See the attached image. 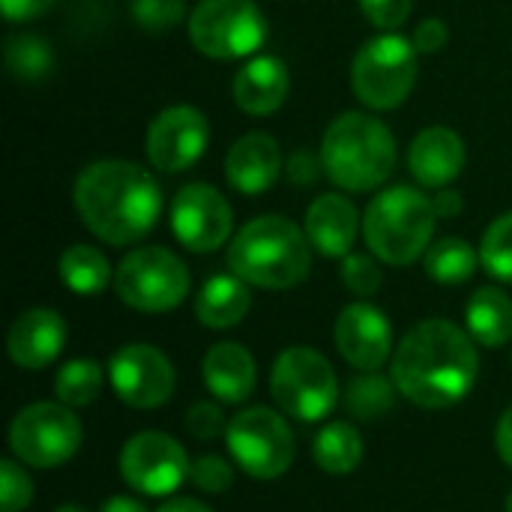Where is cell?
Masks as SVG:
<instances>
[{
  "mask_svg": "<svg viewBox=\"0 0 512 512\" xmlns=\"http://www.w3.org/2000/svg\"><path fill=\"white\" fill-rule=\"evenodd\" d=\"M393 384L399 396L420 408H450L462 402L480 375V354L471 333L453 321L432 318L411 327L393 351Z\"/></svg>",
  "mask_w": 512,
  "mask_h": 512,
  "instance_id": "1",
  "label": "cell"
},
{
  "mask_svg": "<svg viewBox=\"0 0 512 512\" xmlns=\"http://www.w3.org/2000/svg\"><path fill=\"white\" fill-rule=\"evenodd\" d=\"M72 201L84 228L108 246L138 243L162 213L159 183L141 165L126 159L87 165L75 180Z\"/></svg>",
  "mask_w": 512,
  "mask_h": 512,
  "instance_id": "2",
  "label": "cell"
},
{
  "mask_svg": "<svg viewBox=\"0 0 512 512\" xmlns=\"http://www.w3.org/2000/svg\"><path fill=\"white\" fill-rule=\"evenodd\" d=\"M309 237L285 216H258L228 246V267L246 285L285 291L309 276Z\"/></svg>",
  "mask_w": 512,
  "mask_h": 512,
  "instance_id": "3",
  "label": "cell"
},
{
  "mask_svg": "<svg viewBox=\"0 0 512 512\" xmlns=\"http://www.w3.org/2000/svg\"><path fill=\"white\" fill-rule=\"evenodd\" d=\"M321 168L345 192H372L396 168V138L378 117L348 111L324 132Z\"/></svg>",
  "mask_w": 512,
  "mask_h": 512,
  "instance_id": "4",
  "label": "cell"
},
{
  "mask_svg": "<svg viewBox=\"0 0 512 512\" xmlns=\"http://www.w3.org/2000/svg\"><path fill=\"white\" fill-rule=\"evenodd\" d=\"M435 204L411 186H393L372 198L363 213V237L384 264L405 267L423 258L435 234Z\"/></svg>",
  "mask_w": 512,
  "mask_h": 512,
  "instance_id": "5",
  "label": "cell"
},
{
  "mask_svg": "<svg viewBox=\"0 0 512 512\" xmlns=\"http://www.w3.org/2000/svg\"><path fill=\"white\" fill-rule=\"evenodd\" d=\"M270 396L279 411L300 423L324 420L339 399V381L330 360L306 345L282 351L270 372Z\"/></svg>",
  "mask_w": 512,
  "mask_h": 512,
  "instance_id": "6",
  "label": "cell"
},
{
  "mask_svg": "<svg viewBox=\"0 0 512 512\" xmlns=\"http://www.w3.org/2000/svg\"><path fill=\"white\" fill-rule=\"evenodd\" d=\"M417 81V48L405 36L384 33L369 39L351 66V87L354 96L375 108V111H390L399 108Z\"/></svg>",
  "mask_w": 512,
  "mask_h": 512,
  "instance_id": "7",
  "label": "cell"
},
{
  "mask_svg": "<svg viewBox=\"0 0 512 512\" xmlns=\"http://www.w3.org/2000/svg\"><path fill=\"white\" fill-rule=\"evenodd\" d=\"M81 423L63 402H33L9 423L12 456L36 471L66 465L81 447Z\"/></svg>",
  "mask_w": 512,
  "mask_h": 512,
  "instance_id": "8",
  "label": "cell"
},
{
  "mask_svg": "<svg viewBox=\"0 0 512 512\" xmlns=\"http://www.w3.org/2000/svg\"><path fill=\"white\" fill-rule=\"evenodd\" d=\"M117 297L138 312H171L189 297V270L165 246H141L129 252L114 273Z\"/></svg>",
  "mask_w": 512,
  "mask_h": 512,
  "instance_id": "9",
  "label": "cell"
},
{
  "mask_svg": "<svg viewBox=\"0 0 512 512\" xmlns=\"http://www.w3.org/2000/svg\"><path fill=\"white\" fill-rule=\"evenodd\" d=\"M192 45L213 60L249 57L267 39V21L252 0H201L189 18Z\"/></svg>",
  "mask_w": 512,
  "mask_h": 512,
  "instance_id": "10",
  "label": "cell"
},
{
  "mask_svg": "<svg viewBox=\"0 0 512 512\" xmlns=\"http://www.w3.org/2000/svg\"><path fill=\"white\" fill-rule=\"evenodd\" d=\"M228 450L243 474L255 480H276L294 462V432L279 411L246 408L228 420Z\"/></svg>",
  "mask_w": 512,
  "mask_h": 512,
  "instance_id": "11",
  "label": "cell"
},
{
  "mask_svg": "<svg viewBox=\"0 0 512 512\" xmlns=\"http://www.w3.org/2000/svg\"><path fill=\"white\" fill-rule=\"evenodd\" d=\"M192 465L183 444L165 432H138L120 450V477L147 498H165L183 486Z\"/></svg>",
  "mask_w": 512,
  "mask_h": 512,
  "instance_id": "12",
  "label": "cell"
},
{
  "mask_svg": "<svg viewBox=\"0 0 512 512\" xmlns=\"http://www.w3.org/2000/svg\"><path fill=\"white\" fill-rule=\"evenodd\" d=\"M108 378L120 402L138 411L162 408L174 393V366L153 345H126L108 363Z\"/></svg>",
  "mask_w": 512,
  "mask_h": 512,
  "instance_id": "13",
  "label": "cell"
},
{
  "mask_svg": "<svg viewBox=\"0 0 512 512\" xmlns=\"http://www.w3.org/2000/svg\"><path fill=\"white\" fill-rule=\"evenodd\" d=\"M171 228L186 249L213 252L231 237L234 213L222 192L207 183H189L171 201Z\"/></svg>",
  "mask_w": 512,
  "mask_h": 512,
  "instance_id": "14",
  "label": "cell"
},
{
  "mask_svg": "<svg viewBox=\"0 0 512 512\" xmlns=\"http://www.w3.org/2000/svg\"><path fill=\"white\" fill-rule=\"evenodd\" d=\"M210 123L192 105H174L156 114L147 129V159L165 174H180L207 150Z\"/></svg>",
  "mask_w": 512,
  "mask_h": 512,
  "instance_id": "15",
  "label": "cell"
},
{
  "mask_svg": "<svg viewBox=\"0 0 512 512\" xmlns=\"http://www.w3.org/2000/svg\"><path fill=\"white\" fill-rule=\"evenodd\" d=\"M339 354L357 372H378L393 354V327L387 315L369 303H351L342 309L333 327Z\"/></svg>",
  "mask_w": 512,
  "mask_h": 512,
  "instance_id": "16",
  "label": "cell"
},
{
  "mask_svg": "<svg viewBox=\"0 0 512 512\" xmlns=\"http://www.w3.org/2000/svg\"><path fill=\"white\" fill-rule=\"evenodd\" d=\"M63 345H66L63 318L54 309H42V306L21 312L12 321L9 336H6L9 360L27 372H39V369L51 366L60 357Z\"/></svg>",
  "mask_w": 512,
  "mask_h": 512,
  "instance_id": "17",
  "label": "cell"
},
{
  "mask_svg": "<svg viewBox=\"0 0 512 512\" xmlns=\"http://www.w3.org/2000/svg\"><path fill=\"white\" fill-rule=\"evenodd\" d=\"M282 171V150L273 135L267 132H249L234 141L225 159V174L231 189L243 195H261L267 192Z\"/></svg>",
  "mask_w": 512,
  "mask_h": 512,
  "instance_id": "18",
  "label": "cell"
},
{
  "mask_svg": "<svg viewBox=\"0 0 512 512\" xmlns=\"http://www.w3.org/2000/svg\"><path fill=\"white\" fill-rule=\"evenodd\" d=\"M408 168L420 186L444 189L465 168V144L453 129L429 126L414 138L411 153H408Z\"/></svg>",
  "mask_w": 512,
  "mask_h": 512,
  "instance_id": "19",
  "label": "cell"
},
{
  "mask_svg": "<svg viewBox=\"0 0 512 512\" xmlns=\"http://www.w3.org/2000/svg\"><path fill=\"white\" fill-rule=\"evenodd\" d=\"M309 243L327 255V258H345L351 255V246L360 231V216L354 204L345 195L327 192L315 198L306 210V225H303Z\"/></svg>",
  "mask_w": 512,
  "mask_h": 512,
  "instance_id": "20",
  "label": "cell"
},
{
  "mask_svg": "<svg viewBox=\"0 0 512 512\" xmlns=\"http://www.w3.org/2000/svg\"><path fill=\"white\" fill-rule=\"evenodd\" d=\"M204 384L225 405L246 402L255 393V384H258L255 357L240 342L213 345L207 351V357H204Z\"/></svg>",
  "mask_w": 512,
  "mask_h": 512,
  "instance_id": "21",
  "label": "cell"
},
{
  "mask_svg": "<svg viewBox=\"0 0 512 512\" xmlns=\"http://www.w3.org/2000/svg\"><path fill=\"white\" fill-rule=\"evenodd\" d=\"M288 69L279 57H255L252 63H246L237 78H234V102L240 111L252 114V117H264L282 108V102L288 99Z\"/></svg>",
  "mask_w": 512,
  "mask_h": 512,
  "instance_id": "22",
  "label": "cell"
},
{
  "mask_svg": "<svg viewBox=\"0 0 512 512\" xmlns=\"http://www.w3.org/2000/svg\"><path fill=\"white\" fill-rule=\"evenodd\" d=\"M252 306V294L246 282L234 273L210 276L198 297H195V318L210 330H228L237 327Z\"/></svg>",
  "mask_w": 512,
  "mask_h": 512,
  "instance_id": "23",
  "label": "cell"
},
{
  "mask_svg": "<svg viewBox=\"0 0 512 512\" xmlns=\"http://www.w3.org/2000/svg\"><path fill=\"white\" fill-rule=\"evenodd\" d=\"M468 333L483 348H501L512 339V300L501 288H480L474 291L465 309Z\"/></svg>",
  "mask_w": 512,
  "mask_h": 512,
  "instance_id": "24",
  "label": "cell"
},
{
  "mask_svg": "<svg viewBox=\"0 0 512 512\" xmlns=\"http://www.w3.org/2000/svg\"><path fill=\"white\" fill-rule=\"evenodd\" d=\"M312 459L324 474L345 477L363 462V438L351 423H327L312 444Z\"/></svg>",
  "mask_w": 512,
  "mask_h": 512,
  "instance_id": "25",
  "label": "cell"
},
{
  "mask_svg": "<svg viewBox=\"0 0 512 512\" xmlns=\"http://www.w3.org/2000/svg\"><path fill=\"white\" fill-rule=\"evenodd\" d=\"M60 279L72 294L90 297V294H102L108 288L111 276V264L108 258L87 243H75L60 255Z\"/></svg>",
  "mask_w": 512,
  "mask_h": 512,
  "instance_id": "26",
  "label": "cell"
},
{
  "mask_svg": "<svg viewBox=\"0 0 512 512\" xmlns=\"http://www.w3.org/2000/svg\"><path fill=\"white\" fill-rule=\"evenodd\" d=\"M426 273L441 282V285H462L468 282L477 267L483 264L477 249L471 243H465L462 237H444L438 243L429 246V252L423 255Z\"/></svg>",
  "mask_w": 512,
  "mask_h": 512,
  "instance_id": "27",
  "label": "cell"
},
{
  "mask_svg": "<svg viewBox=\"0 0 512 512\" xmlns=\"http://www.w3.org/2000/svg\"><path fill=\"white\" fill-rule=\"evenodd\" d=\"M396 384L393 378H384L378 372H363L351 381L348 393H345V405H348V414L354 420H378L384 417L387 411H393L396 405Z\"/></svg>",
  "mask_w": 512,
  "mask_h": 512,
  "instance_id": "28",
  "label": "cell"
},
{
  "mask_svg": "<svg viewBox=\"0 0 512 512\" xmlns=\"http://www.w3.org/2000/svg\"><path fill=\"white\" fill-rule=\"evenodd\" d=\"M102 393V369L93 360H69L60 366L57 378H54V396L57 402L69 405V408H87L99 399Z\"/></svg>",
  "mask_w": 512,
  "mask_h": 512,
  "instance_id": "29",
  "label": "cell"
},
{
  "mask_svg": "<svg viewBox=\"0 0 512 512\" xmlns=\"http://www.w3.org/2000/svg\"><path fill=\"white\" fill-rule=\"evenodd\" d=\"M51 48L39 36H15L6 42V69L21 81H39L51 72Z\"/></svg>",
  "mask_w": 512,
  "mask_h": 512,
  "instance_id": "30",
  "label": "cell"
},
{
  "mask_svg": "<svg viewBox=\"0 0 512 512\" xmlns=\"http://www.w3.org/2000/svg\"><path fill=\"white\" fill-rule=\"evenodd\" d=\"M480 261L489 276L501 282H512V213L498 216L489 225L483 246H480Z\"/></svg>",
  "mask_w": 512,
  "mask_h": 512,
  "instance_id": "31",
  "label": "cell"
},
{
  "mask_svg": "<svg viewBox=\"0 0 512 512\" xmlns=\"http://www.w3.org/2000/svg\"><path fill=\"white\" fill-rule=\"evenodd\" d=\"M33 501V483L24 474L18 459H3L0 462V510L21 512Z\"/></svg>",
  "mask_w": 512,
  "mask_h": 512,
  "instance_id": "32",
  "label": "cell"
},
{
  "mask_svg": "<svg viewBox=\"0 0 512 512\" xmlns=\"http://www.w3.org/2000/svg\"><path fill=\"white\" fill-rule=\"evenodd\" d=\"M342 282L351 294L357 297H372L381 291L384 273L378 267V261L372 255H345L342 264Z\"/></svg>",
  "mask_w": 512,
  "mask_h": 512,
  "instance_id": "33",
  "label": "cell"
},
{
  "mask_svg": "<svg viewBox=\"0 0 512 512\" xmlns=\"http://www.w3.org/2000/svg\"><path fill=\"white\" fill-rule=\"evenodd\" d=\"M189 480L207 495H225L234 483V468L222 456H198L192 462Z\"/></svg>",
  "mask_w": 512,
  "mask_h": 512,
  "instance_id": "34",
  "label": "cell"
},
{
  "mask_svg": "<svg viewBox=\"0 0 512 512\" xmlns=\"http://www.w3.org/2000/svg\"><path fill=\"white\" fill-rule=\"evenodd\" d=\"M132 15L144 30H168L183 18V3L180 0H135Z\"/></svg>",
  "mask_w": 512,
  "mask_h": 512,
  "instance_id": "35",
  "label": "cell"
},
{
  "mask_svg": "<svg viewBox=\"0 0 512 512\" xmlns=\"http://www.w3.org/2000/svg\"><path fill=\"white\" fill-rule=\"evenodd\" d=\"M186 429H189V435L198 438V441H213L216 435L228 432L225 417H222V411H219L213 402H198V405H192L189 414H186Z\"/></svg>",
  "mask_w": 512,
  "mask_h": 512,
  "instance_id": "36",
  "label": "cell"
},
{
  "mask_svg": "<svg viewBox=\"0 0 512 512\" xmlns=\"http://www.w3.org/2000/svg\"><path fill=\"white\" fill-rule=\"evenodd\" d=\"M363 15L381 27V30H396L408 21L411 15V0H360Z\"/></svg>",
  "mask_w": 512,
  "mask_h": 512,
  "instance_id": "37",
  "label": "cell"
},
{
  "mask_svg": "<svg viewBox=\"0 0 512 512\" xmlns=\"http://www.w3.org/2000/svg\"><path fill=\"white\" fill-rule=\"evenodd\" d=\"M417 54H438L441 48H447L450 42V30L441 18H426L414 27V36H411Z\"/></svg>",
  "mask_w": 512,
  "mask_h": 512,
  "instance_id": "38",
  "label": "cell"
},
{
  "mask_svg": "<svg viewBox=\"0 0 512 512\" xmlns=\"http://www.w3.org/2000/svg\"><path fill=\"white\" fill-rule=\"evenodd\" d=\"M54 0H0L3 6V15L9 21H30V18H39L42 12L51 9Z\"/></svg>",
  "mask_w": 512,
  "mask_h": 512,
  "instance_id": "39",
  "label": "cell"
},
{
  "mask_svg": "<svg viewBox=\"0 0 512 512\" xmlns=\"http://www.w3.org/2000/svg\"><path fill=\"white\" fill-rule=\"evenodd\" d=\"M495 450L504 459V465L512 468V405L501 414L498 429H495Z\"/></svg>",
  "mask_w": 512,
  "mask_h": 512,
  "instance_id": "40",
  "label": "cell"
},
{
  "mask_svg": "<svg viewBox=\"0 0 512 512\" xmlns=\"http://www.w3.org/2000/svg\"><path fill=\"white\" fill-rule=\"evenodd\" d=\"M432 204H435V213H438L441 219H453V216H459V213H462V207H465L462 195H459V192H453L450 186H444V189L432 198Z\"/></svg>",
  "mask_w": 512,
  "mask_h": 512,
  "instance_id": "41",
  "label": "cell"
},
{
  "mask_svg": "<svg viewBox=\"0 0 512 512\" xmlns=\"http://www.w3.org/2000/svg\"><path fill=\"white\" fill-rule=\"evenodd\" d=\"M315 168H318L315 159H309L306 153H297V156L288 162V177H291L294 183H312V180L318 177Z\"/></svg>",
  "mask_w": 512,
  "mask_h": 512,
  "instance_id": "42",
  "label": "cell"
},
{
  "mask_svg": "<svg viewBox=\"0 0 512 512\" xmlns=\"http://www.w3.org/2000/svg\"><path fill=\"white\" fill-rule=\"evenodd\" d=\"M156 512H213L207 504L195 501V498H168Z\"/></svg>",
  "mask_w": 512,
  "mask_h": 512,
  "instance_id": "43",
  "label": "cell"
},
{
  "mask_svg": "<svg viewBox=\"0 0 512 512\" xmlns=\"http://www.w3.org/2000/svg\"><path fill=\"white\" fill-rule=\"evenodd\" d=\"M99 512H147V507L141 504V501H135V498H111V501H105V507Z\"/></svg>",
  "mask_w": 512,
  "mask_h": 512,
  "instance_id": "44",
  "label": "cell"
},
{
  "mask_svg": "<svg viewBox=\"0 0 512 512\" xmlns=\"http://www.w3.org/2000/svg\"><path fill=\"white\" fill-rule=\"evenodd\" d=\"M54 512H90L87 507H78V504H63V507H57Z\"/></svg>",
  "mask_w": 512,
  "mask_h": 512,
  "instance_id": "45",
  "label": "cell"
},
{
  "mask_svg": "<svg viewBox=\"0 0 512 512\" xmlns=\"http://www.w3.org/2000/svg\"><path fill=\"white\" fill-rule=\"evenodd\" d=\"M504 510L512 512V492H510V495H507V501H504Z\"/></svg>",
  "mask_w": 512,
  "mask_h": 512,
  "instance_id": "46",
  "label": "cell"
}]
</instances>
